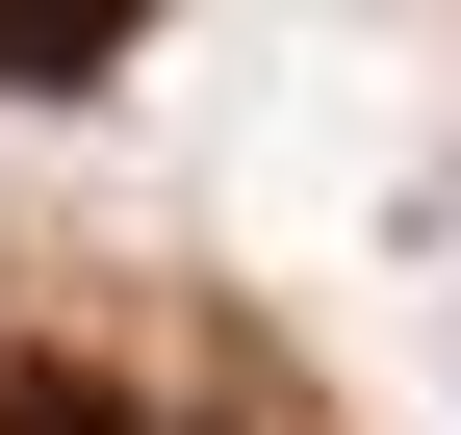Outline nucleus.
I'll list each match as a JSON object with an SVG mask.
<instances>
[{"label": "nucleus", "instance_id": "nucleus-1", "mask_svg": "<svg viewBox=\"0 0 461 435\" xmlns=\"http://www.w3.org/2000/svg\"><path fill=\"white\" fill-rule=\"evenodd\" d=\"M0 77H26V102H77V77H129V0H0Z\"/></svg>", "mask_w": 461, "mask_h": 435}, {"label": "nucleus", "instance_id": "nucleus-2", "mask_svg": "<svg viewBox=\"0 0 461 435\" xmlns=\"http://www.w3.org/2000/svg\"><path fill=\"white\" fill-rule=\"evenodd\" d=\"M0 435H154V410L103 385V359H0Z\"/></svg>", "mask_w": 461, "mask_h": 435}]
</instances>
